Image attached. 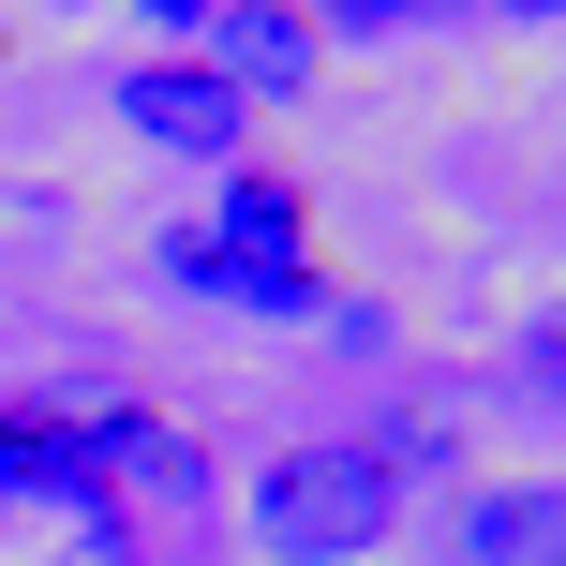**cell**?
I'll return each mask as SVG.
<instances>
[{"label": "cell", "mask_w": 566, "mask_h": 566, "mask_svg": "<svg viewBox=\"0 0 566 566\" xmlns=\"http://www.w3.org/2000/svg\"><path fill=\"white\" fill-rule=\"evenodd\" d=\"M135 15H165V30H209V15H224V0H135Z\"/></svg>", "instance_id": "cell-10"}, {"label": "cell", "mask_w": 566, "mask_h": 566, "mask_svg": "<svg viewBox=\"0 0 566 566\" xmlns=\"http://www.w3.org/2000/svg\"><path fill=\"white\" fill-rule=\"evenodd\" d=\"M209 239H224V254H269V269H298V179H254V165H224V224H209Z\"/></svg>", "instance_id": "cell-8"}, {"label": "cell", "mask_w": 566, "mask_h": 566, "mask_svg": "<svg viewBox=\"0 0 566 566\" xmlns=\"http://www.w3.org/2000/svg\"><path fill=\"white\" fill-rule=\"evenodd\" d=\"M0 522H15V432H0Z\"/></svg>", "instance_id": "cell-11"}, {"label": "cell", "mask_w": 566, "mask_h": 566, "mask_svg": "<svg viewBox=\"0 0 566 566\" xmlns=\"http://www.w3.org/2000/svg\"><path fill=\"white\" fill-rule=\"evenodd\" d=\"M0 432H15V492L105 522V432H90V418H30V402H0Z\"/></svg>", "instance_id": "cell-6"}, {"label": "cell", "mask_w": 566, "mask_h": 566, "mask_svg": "<svg viewBox=\"0 0 566 566\" xmlns=\"http://www.w3.org/2000/svg\"><path fill=\"white\" fill-rule=\"evenodd\" d=\"M492 15H566V0H492Z\"/></svg>", "instance_id": "cell-12"}, {"label": "cell", "mask_w": 566, "mask_h": 566, "mask_svg": "<svg viewBox=\"0 0 566 566\" xmlns=\"http://www.w3.org/2000/svg\"><path fill=\"white\" fill-rule=\"evenodd\" d=\"M90 432H105V492L135 478L149 507H195V492H209V448H195V432H179V418H135V402H105V418H90Z\"/></svg>", "instance_id": "cell-7"}, {"label": "cell", "mask_w": 566, "mask_h": 566, "mask_svg": "<svg viewBox=\"0 0 566 566\" xmlns=\"http://www.w3.org/2000/svg\"><path fill=\"white\" fill-rule=\"evenodd\" d=\"M0 60H15V30H0Z\"/></svg>", "instance_id": "cell-13"}, {"label": "cell", "mask_w": 566, "mask_h": 566, "mask_svg": "<svg viewBox=\"0 0 566 566\" xmlns=\"http://www.w3.org/2000/svg\"><path fill=\"white\" fill-rule=\"evenodd\" d=\"M105 105L135 119L149 149H179V165H239V119H254L224 75H209V60H135V75L105 90Z\"/></svg>", "instance_id": "cell-2"}, {"label": "cell", "mask_w": 566, "mask_h": 566, "mask_svg": "<svg viewBox=\"0 0 566 566\" xmlns=\"http://www.w3.org/2000/svg\"><path fill=\"white\" fill-rule=\"evenodd\" d=\"M448 566H566V478H492L448 507Z\"/></svg>", "instance_id": "cell-3"}, {"label": "cell", "mask_w": 566, "mask_h": 566, "mask_svg": "<svg viewBox=\"0 0 566 566\" xmlns=\"http://www.w3.org/2000/svg\"><path fill=\"white\" fill-rule=\"evenodd\" d=\"M165 283H179V298H254V313H328V269H269V254H224V239H165Z\"/></svg>", "instance_id": "cell-5"}, {"label": "cell", "mask_w": 566, "mask_h": 566, "mask_svg": "<svg viewBox=\"0 0 566 566\" xmlns=\"http://www.w3.org/2000/svg\"><path fill=\"white\" fill-rule=\"evenodd\" d=\"M209 75H224L239 105L313 90V15H298V0H224V15H209Z\"/></svg>", "instance_id": "cell-4"}, {"label": "cell", "mask_w": 566, "mask_h": 566, "mask_svg": "<svg viewBox=\"0 0 566 566\" xmlns=\"http://www.w3.org/2000/svg\"><path fill=\"white\" fill-rule=\"evenodd\" d=\"M448 0H328V30H358V45H388V30H432Z\"/></svg>", "instance_id": "cell-9"}, {"label": "cell", "mask_w": 566, "mask_h": 566, "mask_svg": "<svg viewBox=\"0 0 566 566\" xmlns=\"http://www.w3.org/2000/svg\"><path fill=\"white\" fill-rule=\"evenodd\" d=\"M402 522V448H283L254 478V552L269 566H358Z\"/></svg>", "instance_id": "cell-1"}]
</instances>
